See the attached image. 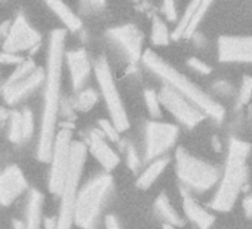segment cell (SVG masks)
I'll return each mask as SVG.
<instances>
[{"label": "cell", "mask_w": 252, "mask_h": 229, "mask_svg": "<svg viewBox=\"0 0 252 229\" xmlns=\"http://www.w3.org/2000/svg\"><path fill=\"white\" fill-rule=\"evenodd\" d=\"M34 70H36V64H34V61H33V60H26V61H24L23 64H20V66L17 67V70L9 76V79L6 80V83L18 82V80H21V79H24V77L30 76Z\"/></svg>", "instance_id": "29"}, {"label": "cell", "mask_w": 252, "mask_h": 229, "mask_svg": "<svg viewBox=\"0 0 252 229\" xmlns=\"http://www.w3.org/2000/svg\"><path fill=\"white\" fill-rule=\"evenodd\" d=\"M46 79V73L42 69H36L30 76L14 82V83H5L3 88V98L8 104H15L34 92Z\"/></svg>", "instance_id": "15"}, {"label": "cell", "mask_w": 252, "mask_h": 229, "mask_svg": "<svg viewBox=\"0 0 252 229\" xmlns=\"http://www.w3.org/2000/svg\"><path fill=\"white\" fill-rule=\"evenodd\" d=\"M94 70H95V76H96L101 94L104 97L107 110L110 113L111 122L120 133L126 131L129 128V118H128V113H126L125 104L122 101L120 92L116 86V80L113 77L108 61L104 57H99L95 63Z\"/></svg>", "instance_id": "7"}, {"label": "cell", "mask_w": 252, "mask_h": 229, "mask_svg": "<svg viewBox=\"0 0 252 229\" xmlns=\"http://www.w3.org/2000/svg\"><path fill=\"white\" fill-rule=\"evenodd\" d=\"M89 151L94 155V158L107 171L114 170L120 162L119 155L107 145V142L104 140V134L99 133V130L91 131V134H89Z\"/></svg>", "instance_id": "17"}, {"label": "cell", "mask_w": 252, "mask_h": 229, "mask_svg": "<svg viewBox=\"0 0 252 229\" xmlns=\"http://www.w3.org/2000/svg\"><path fill=\"white\" fill-rule=\"evenodd\" d=\"M65 60H67V64H68L73 89L79 91L85 85V82H86V79L89 77V73H91V63H89L88 52L85 49L68 51L65 54Z\"/></svg>", "instance_id": "16"}, {"label": "cell", "mask_w": 252, "mask_h": 229, "mask_svg": "<svg viewBox=\"0 0 252 229\" xmlns=\"http://www.w3.org/2000/svg\"><path fill=\"white\" fill-rule=\"evenodd\" d=\"M209 6H211V2H199V6H197V9L194 11L193 17H191V20H190V24H189V27H187V30H186V35H184L186 39H190V38H193V36L196 35V30H197V27H199L202 18L205 17L206 11L209 9Z\"/></svg>", "instance_id": "26"}, {"label": "cell", "mask_w": 252, "mask_h": 229, "mask_svg": "<svg viewBox=\"0 0 252 229\" xmlns=\"http://www.w3.org/2000/svg\"><path fill=\"white\" fill-rule=\"evenodd\" d=\"M126 164H128V167H129V170L132 173H137L140 170V167H141L140 155H138L137 149L132 145L126 146Z\"/></svg>", "instance_id": "32"}, {"label": "cell", "mask_w": 252, "mask_h": 229, "mask_svg": "<svg viewBox=\"0 0 252 229\" xmlns=\"http://www.w3.org/2000/svg\"><path fill=\"white\" fill-rule=\"evenodd\" d=\"M42 208H43V195L37 189L30 191L27 202V220L26 229H40L42 228Z\"/></svg>", "instance_id": "19"}, {"label": "cell", "mask_w": 252, "mask_h": 229, "mask_svg": "<svg viewBox=\"0 0 252 229\" xmlns=\"http://www.w3.org/2000/svg\"><path fill=\"white\" fill-rule=\"evenodd\" d=\"M40 40H42L40 33L34 30L23 15H18L11 24V29L3 42V52L18 55L20 52L32 48L37 49Z\"/></svg>", "instance_id": "11"}, {"label": "cell", "mask_w": 252, "mask_h": 229, "mask_svg": "<svg viewBox=\"0 0 252 229\" xmlns=\"http://www.w3.org/2000/svg\"><path fill=\"white\" fill-rule=\"evenodd\" d=\"M98 101V95L92 88H86L77 94L73 101V107L79 112H89Z\"/></svg>", "instance_id": "24"}, {"label": "cell", "mask_w": 252, "mask_h": 229, "mask_svg": "<svg viewBox=\"0 0 252 229\" xmlns=\"http://www.w3.org/2000/svg\"><path fill=\"white\" fill-rule=\"evenodd\" d=\"M71 131L68 128H63L57 133L52 156H51V173H49V191L55 195L63 193V188L65 183V177L70 167L71 156Z\"/></svg>", "instance_id": "8"}, {"label": "cell", "mask_w": 252, "mask_h": 229, "mask_svg": "<svg viewBox=\"0 0 252 229\" xmlns=\"http://www.w3.org/2000/svg\"><path fill=\"white\" fill-rule=\"evenodd\" d=\"M168 162H169V159L168 158H159V159H155L153 162H150L149 164V167L140 174V177L137 179V186L140 188V189H147V188H150L158 179H159V176L163 173V170H165V167L168 165Z\"/></svg>", "instance_id": "20"}, {"label": "cell", "mask_w": 252, "mask_h": 229, "mask_svg": "<svg viewBox=\"0 0 252 229\" xmlns=\"http://www.w3.org/2000/svg\"><path fill=\"white\" fill-rule=\"evenodd\" d=\"M178 127L166 122L150 121L146 124V148H144V161L153 162L155 159L162 158L177 142Z\"/></svg>", "instance_id": "9"}, {"label": "cell", "mask_w": 252, "mask_h": 229, "mask_svg": "<svg viewBox=\"0 0 252 229\" xmlns=\"http://www.w3.org/2000/svg\"><path fill=\"white\" fill-rule=\"evenodd\" d=\"M183 195V210L189 220H191L199 229H209L215 222V216L205 210L190 193L187 189H181Z\"/></svg>", "instance_id": "18"}, {"label": "cell", "mask_w": 252, "mask_h": 229, "mask_svg": "<svg viewBox=\"0 0 252 229\" xmlns=\"http://www.w3.org/2000/svg\"><path fill=\"white\" fill-rule=\"evenodd\" d=\"M162 229H175V226L174 225H169V223H163Z\"/></svg>", "instance_id": "46"}, {"label": "cell", "mask_w": 252, "mask_h": 229, "mask_svg": "<svg viewBox=\"0 0 252 229\" xmlns=\"http://www.w3.org/2000/svg\"><path fill=\"white\" fill-rule=\"evenodd\" d=\"M104 223H105V229H122L120 222L117 220L114 214H107L104 219Z\"/></svg>", "instance_id": "39"}, {"label": "cell", "mask_w": 252, "mask_h": 229, "mask_svg": "<svg viewBox=\"0 0 252 229\" xmlns=\"http://www.w3.org/2000/svg\"><path fill=\"white\" fill-rule=\"evenodd\" d=\"M243 211H245L246 217L252 219V195L243 199Z\"/></svg>", "instance_id": "40"}, {"label": "cell", "mask_w": 252, "mask_h": 229, "mask_svg": "<svg viewBox=\"0 0 252 229\" xmlns=\"http://www.w3.org/2000/svg\"><path fill=\"white\" fill-rule=\"evenodd\" d=\"M14 229H26V223L18 219H14Z\"/></svg>", "instance_id": "43"}, {"label": "cell", "mask_w": 252, "mask_h": 229, "mask_svg": "<svg viewBox=\"0 0 252 229\" xmlns=\"http://www.w3.org/2000/svg\"><path fill=\"white\" fill-rule=\"evenodd\" d=\"M252 97V77L249 75H245L242 79V85L239 89V95H237V106H245L249 103Z\"/></svg>", "instance_id": "30"}, {"label": "cell", "mask_w": 252, "mask_h": 229, "mask_svg": "<svg viewBox=\"0 0 252 229\" xmlns=\"http://www.w3.org/2000/svg\"><path fill=\"white\" fill-rule=\"evenodd\" d=\"M251 145L231 137L228 142V155L225 159V170L220 180L217 193L211 201V208L215 211H230L248 180V158Z\"/></svg>", "instance_id": "3"}, {"label": "cell", "mask_w": 252, "mask_h": 229, "mask_svg": "<svg viewBox=\"0 0 252 229\" xmlns=\"http://www.w3.org/2000/svg\"><path fill=\"white\" fill-rule=\"evenodd\" d=\"M214 91H217L220 94H224V95H230L233 92V86L227 80H218V82L214 83Z\"/></svg>", "instance_id": "38"}, {"label": "cell", "mask_w": 252, "mask_h": 229, "mask_svg": "<svg viewBox=\"0 0 252 229\" xmlns=\"http://www.w3.org/2000/svg\"><path fill=\"white\" fill-rule=\"evenodd\" d=\"M9 140L12 143H20L23 140V116H21V112L18 110H12L9 113Z\"/></svg>", "instance_id": "25"}, {"label": "cell", "mask_w": 252, "mask_h": 229, "mask_svg": "<svg viewBox=\"0 0 252 229\" xmlns=\"http://www.w3.org/2000/svg\"><path fill=\"white\" fill-rule=\"evenodd\" d=\"M88 149L82 142H73L70 167L61 193V205L58 214V229H70L74 222V204L79 193V183L83 173Z\"/></svg>", "instance_id": "6"}, {"label": "cell", "mask_w": 252, "mask_h": 229, "mask_svg": "<svg viewBox=\"0 0 252 229\" xmlns=\"http://www.w3.org/2000/svg\"><path fill=\"white\" fill-rule=\"evenodd\" d=\"M80 8L85 9L86 14L99 12L102 8H105V3L104 2H83V3H80Z\"/></svg>", "instance_id": "37"}, {"label": "cell", "mask_w": 252, "mask_h": 229, "mask_svg": "<svg viewBox=\"0 0 252 229\" xmlns=\"http://www.w3.org/2000/svg\"><path fill=\"white\" fill-rule=\"evenodd\" d=\"M113 189L110 174L92 177L77 193L74 204V223L82 229H94L98 223L104 204Z\"/></svg>", "instance_id": "4"}, {"label": "cell", "mask_w": 252, "mask_h": 229, "mask_svg": "<svg viewBox=\"0 0 252 229\" xmlns=\"http://www.w3.org/2000/svg\"><path fill=\"white\" fill-rule=\"evenodd\" d=\"M187 66L191 67L194 72L202 73V75H209V73L212 72L211 66H208L205 61H202V60H199V58H196V57L189 58V60H187Z\"/></svg>", "instance_id": "34"}, {"label": "cell", "mask_w": 252, "mask_h": 229, "mask_svg": "<svg viewBox=\"0 0 252 229\" xmlns=\"http://www.w3.org/2000/svg\"><path fill=\"white\" fill-rule=\"evenodd\" d=\"M172 35L169 33L165 21L159 17L153 18V24H152V43L156 46H166L171 42Z\"/></svg>", "instance_id": "23"}, {"label": "cell", "mask_w": 252, "mask_h": 229, "mask_svg": "<svg viewBox=\"0 0 252 229\" xmlns=\"http://www.w3.org/2000/svg\"><path fill=\"white\" fill-rule=\"evenodd\" d=\"M29 183L24 173L17 165L6 167L0 173V205H11L23 192Z\"/></svg>", "instance_id": "14"}, {"label": "cell", "mask_w": 252, "mask_h": 229, "mask_svg": "<svg viewBox=\"0 0 252 229\" xmlns=\"http://www.w3.org/2000/svg\"><path fill=\"white\" fill-rule=\"evenodd\" d=\"M143 63L146 67H149L156 76H159L168 86L180 92L183 97H186L189 101H191L196 107H199L209 118L215 119L217 122H221L224 119V107L215 101L212 97H209L205 91H202L194 82H191L187 76L180 73L175 67H172L169 63H166L162 57H159L153 51H146L143 55Z\"/></svg>", "instance_id": "2"}, {"label": "cell", "mask_w": 252, "mask_h": 229, "mask_svg": "<svg viewBox=\"0 0 252 229\" xmlns=\"http://www.w3.org/2000/svg\"><path fill=\"white\" fill-rule=\"evenodd\" d=\"M23 116V140H29L33 136L34 131V119H33V113L30 109H24L21 112Z\"/></svg>", "instance_id": "31"}, {"label": "cell", "mask_w": 252, "mask_h": 229, "mask_svg": "<svg viewBox=\"0 0 252 229\" xmlns=\"http://www.w3.org/2000/svg\"><path fill=\"white\" fill-rule=\"evenodd\" d=\"M144 100L147 104V109L150 112V114L153 118H160L162 116V110H160V98L159 94H156V91L153 89H146L144 91Z\"/></svg>", "instance_id": "28"}, {"label": "cell", "mask_w": 252, "mask_h": 229, "mask_svg": "<svg viewBox=\"0 0 252 229\" xmlns=\"http://www.w3.org/2000/svg\"><path fill=\"white\" fill-rule=\"evenodd\" d=\"M197 6H199V2H193V3H190V5L187 6V9H186V12H184V15H183V18H181L180 23L175 26V30L172 32V39H174V40H178L180 38H184L186 30H187V27H189V24H190V20H191L194 11L197 9Z\"/></svg>", "instance_id": "27"}, {"label": "cell", "mask_w": 252, "mask_h": 229, "mask_svg": "<svg viewBox=\"0 0 252 229\" xmlns=\"http://www.w3.org/2000/svg\"><path fill=\"white\" fill-rule=\"evenodd\" d=\"M26 60L21 57V55H17V54H6V52H2L0 54V63L3 64H23Z\"/></svg>", "instance_id": "36"}, {"label": "cell", "mask_w": 252, "mask_h": 229, "mask_svg": "<svg viewBox=\"0 0 252 229\" xmlns=\"http://www.w3.org/2000/svg\"><path fill=\"white\" fill-rule=\"evenodd\" d=\"M107 38L123 51V54L131 63H137L138 60H143L144 36L140 32V29H137L134 24H125L110 29L107 32Z\"/></svg>", "instance_id": "12"}, {"label": "cell", "mask_w": 252, "mask_h": 229, "mask_svg": "<svg viewBox=\"0 0 252 229\" xmlns=\"http://www.w3.org/2000/svg\"><path fill=\"white\" fill-rule=\"evenodd\" d=\"M155 208L158 211V214L165 220V223L174 225V226H183L184 220L180 217L178 211L174 208V205L171 204L169 198L165 193H160L156 201H155Z\"/></svg>", "instance_id": "22"}, {"label": "cell", "mask_w": 252, "mask_h": 229, "mask_svg": "<svg viewBox=\"0 0 252 229\" xmlns=\"http://www.w3.org/2000/svg\"><path fill=\"white\" fill-rule=\"evenodd\" d=\"M212 146H214V149H217L218 152L221 151V143H220V140H218L217 137L212 139Z\"/></svg>", "instance_id": "44"}, {"label": "cell", "mask_w": 252, "mask_h": 229, "mask_svg": "<svg viewBox=\"0 0 252 229\" xmlns=\"http://www.w3.org/2000/svg\"><path fill=\"white\" fill-rule=\"evenodd\" d=\"M218 60L221 63H252V36H221Z\"/></svg>", "instance_id": "13"}, {"label": "cell", "mask_w": 252, "mask_h": 229, "mask_svg": "<svg viewBox=\"0 0 252 229\" xmlns=\"http://www.w3.org/2000/svg\"><path fill=\"white\" fill-rule=\"evenodd\" d=\"M8 116H9V113H8V112H6L5 109H2V107H0V125H2V122H3V121H5V119L8 118Z\"/></svg>", "instance_id": "42"}, {"label": "cell", "mask_w": 252, "mask_h": 229, "mask_svg": "<svg viewBox=\"0 0 252 229\" xmlns=\"http://www.w3.org/2000/svg\"><path fill=\"white\" fill-rule=\"evenodd\" d=\"M162 12L165 15V18L171 23H174L177 20V6L174 2H171V0H166V2H163L162 5Z\"/></svg>", "instance_id": "35"}, {"label": "cell", "mask_w": 252, "mask_h": 229, "mask_svg": "<svg viewBox=\"0 0 252 229\" xmlns=\"http://www.w3.org/2000/svg\"><path fill=\"white\" fill-rule=\"evenodd\" d=\"M248 119H249V124L252 125V106L248 107Z\"/></svg>", "instance_id": "45"}, {"label": "cell", "mask_w": 252, "mask_h": 229, "mask_svg": "<svg viewBox=\"0 0 252 229\" xmlns=\"http://www.w3.org/2000/svg\"><path fill=\"white\" fill-rule=\"evenodd\" d=\"M175 173L178 180L194 192H206L221 179L215 165L196 158L184 148H178L175 152Z\"/></svg>", "instance_id": "5"}, {"label": "cell", "mask_w": 252, "mask_h": 229, "mask_svg": "<svg viewBox=\"0 0 252 229\" xmlns=\"http://www.w3.org/2000/svg\"><path fill=\"white\" fill-rule=\"evenodd\" d=\"M65 43V30L57 29L51 33L49 49H48V67L45 79V104L42 112V124L37 143V158L43 162L51 161L54 142H55V128L57 119L61 109V75H63V61L65 57L64 52Z\"/></svg>", "instance_id": "1"}, {"label": "cell", "mask_w": 252, "mask_h": 229, "mask_svg": "<svg viewBox=\"0 0 252 229\" xmlns=\"http://www.w3.org/2000/svg\"><path fill=\"white\" fill-rule=\"evenodd\" d=\"M46 5L52 9V12L64 23V26L70 32H77V30L82 29L80 18L65 3H63V2H48Z\"/></svg>", "instance_id": "21"}, {"label": "cell", "mask_w": 252, "mask_h": 229, "mask_svg": "<svg viewBox=\"0 0 252 229\" xmlns=\"http://www.w3.org/2000/svg\"><path fill=\"white\" fill-rule=\"evenodd\" d=\"M43 225L45 229H58V217H46Z\"/></svg>", "instance_id": "41"}, {"label": "cell", "mask_w": 252, "mask_h": 229, "mask_svg": "<svg viewBox=\"0 0 252 229\" xmlns=\"http://www.w3.org/2000/svg\"><path fill=\"white\" fill-rule=\"evenodd\" d=\"M99 128H101L102 134H104L105 137H108L110 142L117 143V142L120 140V131L114 127L113 122H110V121H107V119H101V121H99Z\"/></svg>", "instance_id": "33"}, {"label": "cell", "mask_w": 252, "mask_h": 229, "mask_svg": "<svg viewBox=\"0 0 252 229\" xmlns=\"http://www.w3.org/2000/svg\"><path fill=\"white\" fill-rule=\"evenodd\" d=\"M160 104L168 109L172 116L187 128H194L205 119V113L191 101L168 85H163L159 92Z\"/></svg>", "instance_id": "10"}]
</instances>
